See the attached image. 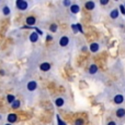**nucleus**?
Masks as SVG:
<instances>
[{
  "instance_id": "23",
  "label": "nucleus",
  "mask_w": 125,
  "mask_h": 125,
  "mask_svg": "<svg viewBox=\"0 0 125 125\" xmlns=\"http://www.w3.org/2000/svg\"><path fill=\"white\" fill-rule=\"evenodd\" d=\"M56 117H57V122H58V125H67V124L65 123V122L61 119V117H59V115H56Z\"/></svg>"
},
{
  "instance_id": "7",
  "label": "nucleus",
  "mask_w": 125,
  "mask_h": 125,
  "mask_svg": "<svg viewBox=\"0 0 125 125\" xmlns=\"http://www.w3.org/2000/svg\"><path fill=\"white\" fill-rule=\"evenodd\" d=\"M85 8L87 9V10L91 11V10H94L95 9V2L92 1V0H89L85 3Z\"/></svg>"
},
{
  "instance_id": "31",
  "label": "nucleus",
  "mask_w": 125,
  "mask_h": 125,
  "mask_svg": "<svg viewBox=\"0 0 125 125\" xmlns=\"http://www.w3.org/2000/svg\"><path fill=\"white\" fill-rule=\"evenodd\" d=\"M123 6H124V7H125V3H124V4H123Z\"/></svg>"
},
{
  "instance_id": "26",
  "label": "nucleus",
  "mask_w": 125,
  "mask_h": 125,
  "mask_svg": "<svg viewBox=\"0 0 125 125\" xmlns=\"http://www.w3.org/2000/svg\"><path fill=\"white\" fill-rule=\"evenodd\" d=\"M52 39H53V37H52L50 35H47V36H46V40H47V42H50Z\"/></svg>"
},
{
  "instance_id": "20",
  "label": "nucleus",
  "mask_w": 125,
  "mask_h": 125,
  "mask_svg": "<svg viewBox=\"0 0 125 125\" xmlns=\"http://www.w3.org/2000/svg\"><path fill=\"white\" fill-rule=\"evenodd\" d=\"M85 124V120L83 119H77L75 120V125H83Z\"/></svg>"
},
{
  "instance_id": "14",
  "label": "nucleus",
  "mask_w": 125,
  "mask_h": 125,
  "mask_svg": "<svg viewBox=\"0 0 125 125\" xmlns=\"http://www.w3.org/2000/svg\"><path fill=\"white\" fill-rule=\"evenodd\" d=\"M115 115H116L119 119L124 117L125 116V109H123V108H119V109L115 111Z\"/></svg>"
},
{
  "instance_id": "13",
  "label": "nucleus",
  "mask_w": 125,
  "mask_h": 125,
  "mask_svg": "<svg viewBox=\"0 0 125 125\" xmlns=\"http://www.w3.org/2000/svg\"><path fill=\"white\" fill-rule=\"evenodd\" d=\"M64 104H65V100H64V98L58 97V98H56V99H55V105H56L57 108H62Z\"/></svg>"
},
{
  "instance_id": "24",
  "label": "nucleus",
  "mask_w": 125,
  "mask_h": 125,
  "mask_svg": "<svg viewBox=\"0 0 125 125\" xmlns=\"http://www.w3.org/2000/svg\"><path fill=\"white\" fill-rule=\"evenodd\" d=\"M120 11H121L122 14H124L125 15V7L123 6V4H120Z\"/></svg>"
},
{
  "instance_id": "21",
  "label": "nucleus",
  "mask_w": 125,
  "mask_h": 125,
  "mask_svg": "<svg viewBox=\"0 0 125 125\" xmlns=\"http://www.w3.org/2000/svg\"><path fill=\"white\" fill-rule=\"evenodd\" d=\"M71 4H73V2L70 0H64L62 1V6H65V7H70Z\"/></svg>"
},
{
  "instance_id": "19",
  "label": "nucleus",
  "mask_w": 125,
  "mask_h": 125,
  "mask_svg": "<svg viewBox=\"0 0 125 125\" xmlns=\"http://www.w3.org/2000/svg\"><path fill=\"white\" fill-rule=\"evenodd\" d=\"M49 30H50V32L52 33H56L57 32V30H58V26H57V24H52V25L49 26Z\"/></svg>"
},
{
  "instance_id": "22",
  "label": "nucleus",
  "mask_w": 125,
  "mask_h": 125,
  "mask_svg": "<svg viewBox=\"0 0 125 125\" xmlns=\"http://www.w3.org/2000/svg\"><path fill=\"white\" fill-rule=\"evenodd\" d=\"M71 30H73V32L75 33V34H77V33L79 32V30H78V26H77V24H73V25H71Z\"/></svg>"
},
{
  "instance_id": "11",
  "label": "nucleus",
  "mask_w": 125,
  "mask_h": 125,
  "mask_svg": "<svg viewBox=\"0 0 125 125\" xmlns=\"http://www.w3.org/2000/svg\"><path fill=\"white\" fill-rule=\"evenodd\" d=\"M120 16V12H119V9H116V8H114V9H112L111 12H110V18L112 19V20H116L117 18Z\"/></svg>"
},
{
  "instance_id": "4",
  "label": "nucleus",
  "mask_w": 125,
  "mask_h": 125,
  "mask_svg": "<svg viewBox=\"0 0 125 125\" xmlns=\"http://www.w3.org/2000/svg\"><path fill=\"white\" fill-rule=\"evenodd\" d=\"M16 120H18V115H16V113H9L8 116H7V121H8L9 124L16 123Z\"/></svg>"
},
{
  "instance_id": "25",
  "label": "nucleus",
  "mask_w": 125,
  "mask_h": 125,
  "mask_svg": "<svg viewBox=\"0 0 125 125\" xmlns=\"http://www.w3.org/2000/svg\"><path fill=\"white\" fill-rule=\"evenodd\" d=\"M109 2V0H100V4H102V6H107Z\"/></svg>"
},
{
  "instance_id": "29",
  "label": "nucleus",
  "mask_w": 125,
  "mask_h": 125,
  "mask_svg": "<svg viewBox=\"0 0 125 125\" xmlns=\"http://www.w3.org/2000/svg\"><path fill=\"white\" fill-rule=\"evenodd\" d=\"M4 125H12V124H9V123H7V124H4Z\"/></svg>"
},
{
  "instance_id": "6",
  "label": "nucleus",
  "mask_w": 125,
  "mask_h": 125,
  "mask_svg": "<svg viewBox=\"0 0 125 125\" xmlns=\"http://www.w3.org/2000/svg\"><path fill=\"white\" fill-rule=\"evenodd\" d=\"M89 49H90V51H91V52L95 53V52L99 51V49H100V45L98 44V42H91L90 46H89Z\"/></svg>"
},
{
  "instance_id": "12",
  "label": "nucleus",
  "mask_w": 125,
  "mask_h": 125,
  "mask_svg": "<svg viewBox=\"0 0 125 125\" xmlns=\"http://www.w3.org/2000/svg\"><path fill=\"white\" fill-rule=\"evenodd\" d=\"M38 38H40V35H38L36 32L31 33L30 36H29V39H30V42H37Z\"/></svg>"
},
{
  "instance_id": "30",
  "label": "nucleus",
  "mask_w": 125,
  "mask_h": 125,
  "mask_svg": "<svg viewBox=\"0 0 125 125\" xmlns=\"http://www.w3.org/2000/svg\"><path fill=\"white\" fill-rule=\"evenodd\" d=\"M2 119V116H1V115H0V120H1Z\"/></svg>"
},
{
  "instance_id": "1",
  "label": "nucleus",
  "mask_w": 125,
  "mask_h": 125,
  "mask_svg": "<svg viewBox=\"0 0 125 125\" xmlns=\"http://www.w3.org/2000/svg\"><path fill=\"white\" fill-rule=\"evenodd\" d=\"M16 7L20 11H26L29 9V2L25 1V0H16Z\"/></svg>"
},
{
  "instance_id": "10",
  "label": "nucleus",
  "mask_w": 125,
  "mask_h": 125,
  "mask_svg": "<svg viewBox=\"0 0 125 125\" xmlns=\"http://www.w3.org/2000/svg\"><path fill=\"white\" fill-rule=\"evenodd\" d=\"M40 70L42 72H48L50 70V64L48 62H43V63L40 64Z\"/></svg>"
},
{
  "instance_id": "16",
  "label": "nucleus",
  "mask_w": 125,
  "mask_h": 125,
  "mask_svg": "<svg viewBox=\"0 0 125 125\" xmlns=\"http://www.w3.org/2000/svg\"><path fill=\"white\" fill-rule=\"evenodd\" d=\"M2 14L3 15H6V16H8V15H10L11 14V10H10V7H8V6H3L2 7Z\"/></svg>"
},
{
  "instance_id": "5",
  "label": "nucleus",
  "mask_w": 125,
  "mask_h": 125,
  "mask_svg": "<svg viewBox=\"0 0 125 125\" xmlns=\"http://www.w3.org/2000/svg\"><path fill=\"white\" fill-rule=\"evenodd\" d=\"M69 10L73 14H78L79 12H80V7H79V4L77 3H73L70 7H69Z\"/></svg>"
},
{
  "instance_id": "2",
  "label": "nucleus",
  "mask_w": 125,
  "mask_h": 125,
  "mask_svg": "<svg viewBox=\"0 0 125 125\" xmlns=\"http://www.w3.org/2000/svg\"><path fill=\"white\" fill-rule=\"evenodd\" d=\"M36 88H37V82L36 81L32 80L26 84V89L29 91H34V90H36Z\"/></svg>"
},
{
  "instance_id": "3",
  "label": "nucleus",
  "mask_w": 125,
  "mask_h": 125,
  "mask_svg": "<svg viewBox=\"0 0 125 125\" xmlns=\"http://www.w3.org/2000/svg\"><path fill=\"white\" fill-rule=\"evenodd\" d=\"M69 42H70V39H69L68 36H62L58 42H59L61 47H67V46L69 45Z\"/></svg>"
},
{
  "instance_id": "27",
  "label": "nucleus",
  "mask_w": 125,
  "mask_h": 125,
  "mask_svg": "<svg viewBox=\"0 0 125 125\" xmlns=\"http://www.w3.org/2000/svg\"><path fill=\"white\" fill-rule=\"evenodd\" d=\"M107 125H116V123H115L114 121H109L108 122V124Z\"/></svg>"
},
{
  "instance_id": "15",
  "label": "nucleus",
  "mask_w": 125,
  "mask_h": 125,
  "mask_svg": "<svg viewBox=\"0 0 125 125\" xmlns=\"http://www.w3.org/2000/svg\"><path fill=\"white\" fill-rule=\"evenodd\" d=\"M97 72H98V66H97V64H91V65L89 66V74L93 75V74H95Z\"/></svg>"
},
{
  "instance_id": "17",
  "label": "nucleus",
  "mask_w": 125,
  "mask_h": 125,
  "mask_svg": "<svg viewBox=\"0 0 125 125\" xmlns=\"http://www.w3.org/2000/svg\"><path fill=\"white\" fill-rule=\"evenodd\" d=\"M20 104H21V102H20V100H14V101L11 103V108L12 109H18V108H20Z\"/></svg>"
},
{
  "instance_id": "18",
  "label": "nucleus",
  "mask_w": 125,
  "mask_h": 125,
  "mask_svg": "<svg viewBox=\"0 0 125 125\" xmlns=\"http://www.w3.org/2000/svg\"><path fill=\"white\" fill-rule=\"evenodd\" d=\"M14 100H16V96L12 95V94H9V95H7V101L9 103H12Z\"/></svg>"
},
{
  "instance_id": "28",
  "label": "nucleus",
  "mask_w": 125,
  "mask_h": 125,
  "mask_svg": "<svg viewBox=\"0 0 125 125\" xmlns=\"http://www.w3.org/2000/svg\"><path fill=\"white\" fill-rule=\"evenodd\" d=\"M77 26H78V30H79V32H81V33H82L83 31H82V28H81V25H80V24H77Z\"/></svg>"
},
{
  "instance_id": "8",
  "label": "nucleus",
  "mask_w": 125,
  "mask_h": 125,
  "mask_svg": "<svg viewBox=\"0 0 125 125\" xmlns=\"http://www.w3.org/2000/svg\"><path fill=\"white\" fill-rule=\"evenodd\" d=\"M114 102L116 103V104H121V103L124 102V96L122 95V94H117V95L114 96Z\"/></svg>"
},
{
  "instance_id": "9",
  "label": "nucleus",
  "mask_w": 125,
  "mask_h": 125,
  "mask_svg": "<svg viewBox=\"0 0 125 125\" xmlns=\"http://www.w3.org/2000/svg\"><path fill=\"white\" fill-rule=\"evenodd\" d=\"M25 23L28 24L29 26H33L35 23H36V19H35V16H33V15H29L28 18L25 19Z\"/></svg>"
}]
</instances>
